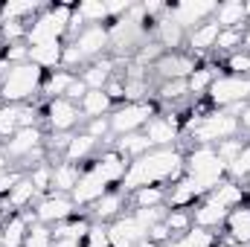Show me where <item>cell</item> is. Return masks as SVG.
<instances>
[{"instance_id":"obj_1","label":"cell","mask_w":250,"mask_h":247,"mask_svg":"<svg viewBox=\"0 0 250 247\" xmlns=\"http://www.w3.org/2000/svg\"><path fill=\"white\" fill-rule=\"evenodd\" d=\"M178 178H184V151L181 148H151L148 154L137 157L128 163L120 189L134 192L143 186H166L175 184Z\"/></svg>"},{"instance_id":"obj_2","label":"cell","mask_w":250,"mask_h":247,"mask_svg":"<svg viewBox=\"0 0 250 247\" xmlns=\"http://www.w3.org/2000/svg\"><path fill=\"white\" fill-rule=\"evenodd\" d=\"M184 178L204 198L227 181V163L218 157L215 145H195L189 154H184Z\"/></svg>"},{"instance_id":"obj_3","label":"cell","mask_w":250,"mask_h":247,"mask_svg":"<svg viewBox=\"0 0 250 247\" xmlns=\"http://www.w3.org/2000/svg\"><path fill=\"white\" fill-rule=\"evenodd\" d=\"M151 26H154V21H148V18L143 15L140 3H137L128 15L117 18V21L108 26L111 53H114L117 59H123V56H137V50L146 47V38H148Z\"/></svg>"},{"instance_id":"obj_4","label":"cell","mask_w":250,"mask_h":247,"mask_svg":"<svg viewBox=\"0 0 250 247\" xmlns=\"http://www.w3.org/2000/svg\"><path fill=\"white\" fill-rule=\"evenodd\" d=\"M44 84V70L32 62L12 64L0 73V99L3 105H26L41 93Z\"/></svg>"},{"instance_id":"obj_5","label":"cell","mask_w":250,"mask_h":247,"mask_svg":"<svg viewBox=\"0 0 250 247\" xmlns=\"http://www.w3.org/2000/svg\"><path fill=\"white\" fill-rule=\"evenodd\" d=\"M187 137L195 140L198 145H218L224 140H233L239 137V117L230 114V111H212V114H201L195 120L187 123Z\"/></svg>"},{"instance_id":"obj_6","label":"cell","mask_w":250,"mask_h":247,"mask_svg":"<svg viewBox=\"0 0 250 247\" xmlns=\"http://www.w3.org/2000/svg\"><path fill=\"white\" fill-rule=\"evenodd\" d=\"M70 18H73V6L70 3L41 9L26 23V44L35 47V44H47V41H64V35L70 32Z\"/></svg>"},{"instance_id":"obj_7","label":"cell","mask_w":250,"mask_h":247,"mask_svg":"<svg viewBox=\"0 0 250 247\" xmlns=\"http://www.w3.org/2000/svg\"><path fill=\"white\" fill-rule=\"evenodd\" d=\"M9 160H15V163H21L23 166V172L26 169H32V160L35 163H44V134H41V128L35 125V128H21L15 137H9L6 143H3V148H0Z\"/></svg>"},{"instance_id":"obj_8","label":"cell","mask_w":250,"mask_h":247,"mask_svg":"<svg viewBox=\"0 0 250 247\" xmlns=\"http://www.w3.org/2000/svg\"><path fill=\"white\" fill-rule=\"evenodd\" d=\"M209 102L218 108V111H227V108H236V105H245L250 99V76H218L209 90H207Z\"/></svg>"},{"instance_id":"obj_9","label":"cell","mask_w":250,"mask_h":247,"mask_svg":"<svg viewBox=\"0 0 250 247\" xmlns=\"http://www.w3.org/2000/svg\"><path fill=\"white\" fill-rule=\"evenodd\" d=\"M151 117H157L154 105L146 99V102H125L123 108H117L108 120H111V137H125V134H134V131H143Z\"/></svg>"},{"instance_id":"obj_10","label":"cell","mask_w":250,"mask_h":247,"mask_svg":"<svg viewBox=\"0 0 250 247\" xmlns=\"http://www.w3.org/2000/svg\"><path fill=\"white\" fill-rule=\"evenodd\" d=\"M76 215V204L70 195H62V192H50V195H41L35 209H32V221L38 224H62L67 218Z\"/></svg>"},{"instance_id":"obj_11","label":"cell","mask_w":250,"mask_h":247,"mask_svg":"<svg viewBox=\"0 0 250 247\" xmlns=\"http://www.w3.org/2000/svg\"><path fill=\"white\" fill-rule=\"evenodd\" d=\"M215 9H218V3H212V0H181V3H175V6H169V12H172V18L187 29H198L201 23H207L212 15H215Z\"/></svg>"},{"instance_id":"obj_12","label":"cell","mask_w":250,"mask_h":247,"mask_svg":"<svg viewBox=\"0 0 250 247\" xmlns=\"http://www.w3.org/2000/svg\"><path fill=\"white\" fill-rule=\"evenodd\" d=\"M44 117H47V125H50L53 134H70L76 125L84 120L82 111H79V105L70 102V99H64V96L62 99H50V102H47Z\"/></svg>"},{"instance_id":"obj_13","label":"cell","mask_w":250,"mask_h":247,"mask_svg":"<svg viewBox=\"0 0 250 247\" xmlns=\"http://www.w3.org/2000/svg\"><path fill=\"white\" fill-rule=\"evenodd\" d=\"M114 186H108V181L93 169V166H87V169H82V178H79V184L76 189L70 192V198H73V204L76 206H93L105 192H111Z\"/></svg>"},{"instance_id":"obj_14","label":"cell","mask_w":250,"mask_h":247,"mask_svg":"<svg viewBox=\"0 0 250 247\" xmlns=\"http://www.w3.org/2000/svg\"><path fill=\"white\" fill-rule=\"evenodd\" d=\"M154 70L163 82H175V79H189L195 70H198V62L192 53H163L157 62H154Z\"/></svg>"},{"instance_id":"obj_15","label":"cell","mask_w":250,"mask_h":247,"mask_svg":"<svg viewBox=\"0 0 250 247\" xmlns=\"http://www.w3.org/2000/svg\"><path fill=\"white\" fill-rule=\"evenodd\" d=\"M151 35H154V41L163 47V53H178V50H181V44L187 41V29H184V26L172 18L169 6H166V12L154 21Z\"/></svg>"},{"instance_id":"obj_16","label":"cell","mask_w":250,"mask_h":247,"mask_svg":"<svg viewBox=\"0 0 250 247\" xmlns=\"http://www.w3.org/2000/svg\"><path fill=\"white\" fill-rule=\"evenodd\" d=\"M143 134L148 137V143L154 148H172L178 143V137H181V123L175 117H169V114H157V117L148 120Z\"/></svg>"},{"instance_id":"obj_17","label":"cell","mask_w":250,"mask_h":247,"mask_svg":"<svg viewBox=\"0 0 250 247\" xmlns=\"http://www.w3.org/2000/svg\"><path fill=\"white\" fill-rule=\"evenodd\" d=\"M76 50H79V56L87 62V59H102V53L105 50H111V41H108V26H84L73 41H70Z\"/></svg>"},{"instance_id":"obj_18","label":"cell","mask_w":250,"mask_h":247,"mask_svg":"<svg viewBox=\"0 0 250 247\" xmlns=\"http://www.w3.org/2000/svg\"><path fill=\"white\" fill-rule=\"evenodd\" d=\"M125 209H128V192H123L120 186L105 192L93 206H90V221L93 224H111L114 218H120Z\"/></svg>"},{"instance_id":"obj_19","label":"cell","mask_w":250,"mask_h":247,"mask_svg":"<svg viewBox=\"0 0 250 247\" xmlns=\"http://www.w3.org/2000/svg\"><path fill=\"white\" fill-rule=\"evenodd\" d=\"M227 215H230V209L218 206V204H215V201H209V198H201V201L195 204V209H192V224H195L198 230L215 233V230H221V227H224Z\"/></svg>"},{"instance_id":"obj_20","label":"cell","mask_w":250,"mask_h":247,"mask_svg":"<svg viewBox=\"0 0 250 247\" xmlns=\"http://www.w3.org/2000/svg\"><path fill=\"white\" fill-rule=\"evenodd\" d=\"M32 224V212H15L0 227V247H23L26 230Z\"/></svg>"},{"instance_id":"obj_21","label":"cell","mask_w":250,"mask_h":247,"mask_svg":"<svg viewBox=\"0 0 250 247\" xmlns=\"http://www.w3.org/2000/svg\"><path fill=\"white\" fill-rule=\"evenodd\" d=\"M114 67H117L114 59H96V62H90V64L82 67V76H79V79L84 82L87 90H105V84L117 76Z\"/></svg>"},{"instance_id":"obj_22","label":"cell","mask_w":250,"mask_h":247,"mask_svg":"<svg viewBox=\"0 0 250 247\" xmlns=\"http://www.w3.org/2000/svg\"><path fill=\"white\" fill-rule=\"evenodd\" d=\"M224 230H227V239L236 242L242 247H250V206H236L227 221H224Z\"/></svg>"},{"instance_id":"obj_23","label":"cell","mask_w":250,"mask_h":247,"mask_svg":"<svg viewBox=\"0 0 250 247\" xmlns=\"http://www.w3.org/2000/svg\"><path fill=\"white\" fill-rule=\"evenodd\" d=\"M212 21H215L221 29H242V26L248 23L245 3H242V0H224V3H218Z\"/></svg>"},{"instance_id":"obj_24","label":"cell","mask_w":250,"mask_h":247,"mask_svg":"<svg viewBox=\"0 0 250 247\" xmlns=\"http://www.w3.org/2000/svg\"><path fill=\"white\" fill-rule=\"evenodd\" d=\"M35 198H38V189H35L32 181L23 175L18 184L12 186V192L3 198V209H12V215H15V212H23L26 206H32V201H35Z\"/></svg>"},{"instance_id":"obj_25","label":"cell","mask_w":250,"mask_h":247,"mask_svg":"<svg viewBox=\"0 0 250 247\" xmlns=\"http://www.w3.org/2000/svg\"><path fill=\"white\" fill-rule=\"evenodd\" d=\"M204 198H209V201H215L218 206H224V209H236V206H242L245 204V198H248V192H245V186L236 184V181H224V184H218L209 195H204Z\"/></svg>"},{"instance_id":"obj_26","label":"cell","mask_w":250,"mask_h":247,"mask_svg":"<svg viewBox=\"0 0 250 247\" xmlns=\"http://www.w3.org/2000/svg\"><path fill=\"white\" fill-rule=\"evenodd\" d=\"M62 53H64V41H47V44H35L29 47V62L41 70H62Z\"/></svg>"},{"instance_id":"obj_27","label":"cell","mask_w":250,"mask_h":247,"mask_svg":"<svg viewBox=\"0 0 250 247\" xmlns=\"http://www.w3.org/2000/svg\"><path fill=\"white\" fill-rule=\"evenodd\" d=\"M151 148H154V145L148 143V137H146L143 131H134V134H125V137H117V140H114V151L123 154L128 163L137 160V157H143V154H148Z\"/></svg>"},{"instance_id":"obj_28","label":"cell","mask_w":250,"mask_h":247,"mask_svg":"<svg viewBox=\"0 0 250 247\" xmlns=\"http://www.w3.org/2000/svg\"><path fill=\"white\" fill-rule=\"evenodd\" d=\"M218 32H221V26H218L215 21H207V23H201L198 29L187 32V41H189V50H192V56H195V53H207V50H215Z\"/></svg>"},{"instance_id":"obj_29","label":"cell","mask_w":250,"mask_h":247,"mask_svg":"<svg viewBox=\"0 0 250 247\" xmlns=\"http://www.w3.org/2000/svg\"><path fill=\"white\" fill-rule=\"evenodd\" d=\"M169 198V186H143L128 192V204L134 209H148V206H166Z\"/></svg>"},{"instance_id":"obj_30","label":"cell","mask_w":250,"mask_h":247,"mask_svg":"<svg viewBox=\"0 0 250 247\" xmlns=\"http://www.w3.org/2000/svg\"><path fill=\"white\" fill-rule=\"evenodd\" d=\"M96 148H99V140H93L90 134H73V140H70V145H67V151H64L62 160H67V163H84L87 157H93L96 154Z\"/></svg>"},{"instance_id":"obj_31","label":"cell","mask_w":250,"mask_h":247,"mask_svg":"<svg viewBox=\"0 0 250 247\" xmlns=\"http://www.w3.org/2000/svg\"><path fill=\"white\" fill-rule=\"evenodd\" d=\"M44 6L38 0H9L0 6V21H21V23H29Z\"/></svg>"},{"instance_id":"obj_32","label":"cell","mask_w":250,"mask_h":247,"mask_svg":"<svg viewBox=\"0 0 250 247\" xmlns=\"http://www.w3.org/2000/svg\"><path fill=\"white\" fill-rule=\"evenodd\" d=\"M82 178V169L76 163H67V160H59L53 163V192H62V195H70L76 184Z\"/></svg>"},{"instance_id":"obj_33","label":"cell","mask_w":250,"mask_h":247,"mask_svg":"<svg viewBox=\"0 0 250 247\" xmlns=\"http://www.w3.org/2000/svg\"><path fill=\"white\" fill-rule=\"evenodd\" d=\"M79 111L84 120H99V117H108L111 111V96L105 90H87L79 102Z\"/></svg>"},{"instance_id":"obj_34","label":"cell","mask_w":250,"mask_h":247,"mask_svg":"<svg viewBox=\"0 0 250 247\" xmlns=\"http://www.w3.org/2000/svg\"><path fill=\"white\" fill-rule=\"evenodd\" d=\"M73 12L84 26H102L105 21H111L108 18V3H102V0H82L79 6H73Z\"/></svg>"},{"instance_id":"obj_35","label":"cell","mask_w":250,"mask_h":247,"mask_svg":"<svg viewBox=\"0 0 250 247\" xmlns=\"http://www.w3.org/2000/svg\"><path fill=\"white\" fill-rule=\"evenodd\" d=\"M73 82H76V73H70V70H53V76L44 79L41 93L50 96V99H62V96H67V90H70Z\"/></svg>"},{"instance_id":"obj_36","label":"cell","mask_w":250,"mask_h":247,"mask_svg":"<svg viewBox=\"0 0 250 247\" xmlns=\"http://www.w3.org/2000/svg\"><path fill=\"white\" fill-rule=\"evenodd\" d=\"M215 245H218L215 233H207V230L192 227V230H189V233H184V236H175V239H172L166 247H215Z\"/></svg>"},{"instance_id":"obj_37","label":"cell","mask_w":250,"mask_h":247,"mask_svg":"<svg viewBox=\"0 0 250 247\" xmlns=\"http://www.w3.org/2000/svg\"><path fill=\"white\" fill-rule=\"evenodd\" d=\"M26 178L38 189V195H50L53 192V163H35L32 169H26Z\"/></svg>"},{"instance_id":"obj_38","label":"cell","mask_w":250,"mask_h":247,"mask_svg":"<svg viewBox=\"0 0 250 247\" xmlns=\"http://www.w3.org/2000/svg\"><path fill=\"white\" fill-rule=\"evenodd\" d=\"M21 108L23 105H0V137H3V143L21 131Z\"/></svg>"},{"instance_id":"obj_39","label":"cell","mask_w":250,"mask_h":247,"mask_svg":"<svg viewBox=\"0 0 250 247\" xmlns=\"http://www.w3.org/2000/svg\"><path fill=\"white\" fill-rule=\"evenodd\" d=\"M218 79V73H215V67H209V64H204V67H198L192 76L187 79V84H189V93H207L209 90V84Z\"/></svg>"},{"instance_id":"obj_40","label":"cell","mask_w":250,"mask_h":247,"mask_svg":"<svg viewBox=\"0 0 250 247\" xmlns=\"http://www.w3.org/2000/svg\"><path fill=\"white\" fill-rule=\"evenodd\" d=\"M227 178L236 184H245L250 178V143H245V148L239 151V157L227 166Z\"/></svg>"},{"instance_id":"obj_41","label":"cell","mask_w":250,"mask_h":247,"mask_svg":"<svg viewBox=\"0 0 250 247\" xmlns=\"http://www.w3.org/2000/svg\"><path fill=\"white\" fill-rule=\"evenodd\" d=\"M166 227L172 230V236H184V233H189L195 224H192V209H169L166 212Z\"/></svg>"},{"instance_id":"obj_42","label":"cell","mask_w":250,"mask_h":247,"mask_svg":"<svg viewBox=\"0 0 250 247\" xmlns=\"http://www.w3.org/2000/svg\"><path fill=\"white\" fill-rule=\"evenodd\" d=\"M53 230L47 227V224H38V221H32L29 224V230H26V239H23V247H53Z\"/></svg>"},{"instance_id":"obj_43","label":"cell","mask_w":250,"mask_h":247,"mask_svg":"<svg viewBox=\"0 0 250 247\" xmlns=\"http://www.w3.org/2000/svg\"><path fill=\"white\" fill-rule=\"evenodd\" d=\"M189 93L187 79H175V82H160L157 87V99L160 102H181L184 96Z\"/></svg>"},{"instance_id":"obj_44","label":"cell","mask_w":250,"mask_h":247,"mask_svg":"<svg viewBox=\"0 0 250 247\" xmlns=\"http://www.w3.org/2000/svg\"><path fill=\"white\" fill-rule=\"evenodd\" d=\"M242 38H245V26L242 29H221L218 41H215V50L218 53H239L242 50Z\"/></svg>"},{"instance_id":"obj_45","label":"cell","mask_w":250,"mask_h":247,"mask_svg":"<svg viewBox=\"0 0 250 247\" xmlns=\"http://www.w3.org/2000/svg\"><path fill=\"white\" fill-rule=\"evenodd\" d=\"M0 41L3 44L26 41V23H21V21H0Z\"/></svg>"},{"instance_id":"obj_46","label":"cell","mask_w":250,"mask_h":247,"mask_svg":"<svg viewBox=\"0 0 250 247\" xmlns=\"http://www.w3.org/2000/svg\"><path fill=\"white\" fill-rule=\"evenodd\" d=\"M227 70H230V76H250V53L248 50L230 53L227 56Z\"/></svg>"},{"instance_id":"obj_47","label":"cell","mask_w":250,"mask_h":247,"mask_svg":"<svg viewBox=\"0 0 250 247\" xmlns=\"http://www.w3.org/2000/svg\"><path fill=\"white\" fill-rule=\"evenodd\" d=\"M3 62L9 64H23L29 62V44L26 41H18V44H6V50H3Z\"/></svg>"},{"instance_id":"obj_48","label":"cell","mask_w":250,"mask_h":247,"mask_svg":"<svg viewBox=\"0 0 250 247\" xmlns=\"http://www.w3.org/2000/svg\"><path fill=\"white\" fill-rule=\"evenodd\" d=\"M242 148H245V143H242L239 137H233V140H224V143H218V145H215L218 157H221V160H224L227 166H230V163H233V160L239 157V151H242Z\"/></svg>"},{"instance_id":"obj_49","label":"cell","mask_w":250,"mask_h":247,"mask_svg":"<svg viewBox=\"0 0 250 247\" xmlns=\"http://www.w3.org/2000/svg\"><path fill=\"white\" fill-rule=\"evenodd\" d=\"M84 134H90L93 140H105V137H111V120H108V117H99V120H87V128H84Z\"/></svg>"},{"instance_id":"obj_50","label":"cell","mask_w":250,"mask_h":247,"mask_svg":"<svg viewBox=\"0 0 250 247\" xmlns=\"http://www.w3.org/2000/svg\"><path fill=\"white\" fill-rule=\"evenodd\" d=\"M148 239H151V242H154L157 247H166L169 242H172V239H175V236H172V230L166 227V221H157V224L148 230Z\"/></svg>"},{"instance_id":"obj_51","label":"cell","mask_w":250,"mask_h":247,"mask_svg":"<svg viewBox=\"0 0 250 247\" xmlns=\"http://www.w3.org/2000/svg\"><path fill=\"white\" fill-rule=\"evenodd\" d=\"M84 247H111L108 245V233H105V224H93L87 239H84Z\"/></svg>"},{"instance_id":"obj_52","label":"cell","mask_w":250,"mask_h":247,"mask_svg":"<svg viewBox=\"0 0 250 247\" xmlns=\"http://www.w3.org/2000/svg\"><path fill=\"white\" fill-rule=\"evenodd\" d=\"M23 175H26V172H23V169H12V172H9V169H6V172H3V175H0V198H6V195H9V192H12V186L18 184V181H21V178H23Z\"/></svg>"},{"instance_id":"obj_53","label":"cell","mask_w":250,"mask_h":247,"mask_svg":"<svg viewBox=\"0 0 250 247\" xmlns=\"http://www.w3.org/2000/svg\"><path fill=\"white\" fill-rule=\"evenodd\" d=\"M105 93L111 96V102H114V99H125V79L114 76V79L105 84Z\"/></svg>"},{"instance_id":"obj_54","label":"cell","mask_w":250,"mask_h":247,"mask_svg":"<svg viewBox=\"0 0 250 247\" xmlns=\"http://www.w3.org/2000/svg\"><path fill=\"white\" fill-rule=\"evenodd\" d=\"M84 93H87V87H84V82L76 76V82L70 84V90H67V96H64V99H70V102H82V96H84Z\"/></svg>"},{"instance_id":"obj_55","label":"cell","mask_w":250,"mask_h":247,"mask_svg":"<svg viewBox=\"0 0 250 247\" xmlns=\"http://www.w3.org/2000/svg\"><path fill=\"white\" fill-rule=\"evenodd\" d=\"M239 128L250 134V102H245V108L239 111Z\"/></svg>"},{"instance_id":"obj_56","label":"cell","mask_w":250,"mask_h":247,"mask_svg":"<svg viewBox=\"0 0 250 247\" xmlns=\"http://www.w3.org/2000/svg\"><path fill=\"white\" fill-rule=\"evenodd\" d=\"M53 247H84V239H56Z\"/></svg>"},{"instance_id":"obj_57","label":"cell","mask_w":250,"mask_h":247,"mask_svg":"<svg viewBox=\"0 0 250 247\" xmlns=\"http://www.w3.org/2000/svg\"><path fill=\"white\" fill-rule=\"evenodd\" d=\"M242 50H248V53H250V21L245 23V38H242Z\"/></svg>"},{"instance_id":"obj_58","label":"cell","mask_w":250,"mask_h":247,"mask_svg":"<svg viewBox=\"0 0 250 247\" xmlns=\"http://www.w3.org/2000/svg\"><path fill=\"white\" fill-rule=\"evenodd\" d=\"M6 169H9V157H6V154H3V151H0V175H3V172H6Z\"/></svg>"},{"instance_id":"obj_59","label":"cell","mask_w":250,"mask_h":247,"mask_svg":"<svg viewBox=\"0 0 250 247\" xmlns=\"http://www.w3.org/2000/svg\"><path fill=\"white\" fill-rule=\"evenodd\" d=\"M134 247H157V245H154L151 239H143V242H137V245H134Z\"/></svg>"},{"instance_id":"obj_60","label":"cell","mask_w":250,"mask_h":247,"mask_svg":"<svg viewBox=\"0 0 250 247\" xmlns=\"http://www.w3.org/2000/svg\"><path fill=\"white\" fill-rule=\"evenodd\" d=\"M215 247H242V245H236V242H230V239H224V242H218Z\"/></svg>"},{"instance_id":"obj_61","label":"cell","mask_w":250,"mask_h":247,"mask_svg":"<svg viewBox=\"0 0 250 247\" xmlns=\"http://www.w3.org/2000/svg\"><path fill=\"white\" fill-rule=\"evenodd\" d=\"M245 192H250V178H248V181H245Z\"/></svg>"}]
</instances>
